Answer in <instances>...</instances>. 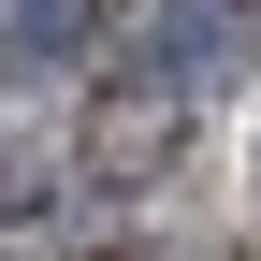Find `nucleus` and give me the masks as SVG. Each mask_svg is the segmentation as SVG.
I'll return each instance as SVG.
<instances>
[{"mask_svg": "<svg viewBox=\"0 0 261 261\" xmlns=\"http://www.w3.org/2000/svg\"><path fill=\"white\" fill-rule=\"evenodd\" d=\"M73 29H87V0H29V15H15V44H29V58H58Z\"/></svg>", "mask_w": 261, "mask_h": 261, "instance_id": "obj_1", "label": "nucleus"}]
</instances>
